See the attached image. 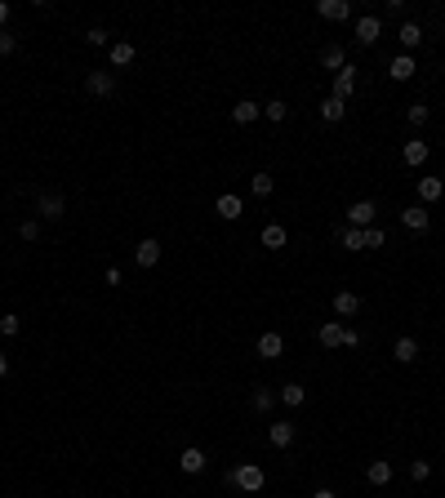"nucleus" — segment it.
Instances as JSON below:
<instances>
[{
    "instance_id": "1",
    "label": "nucleus",
    "mask_w": 445,
    "mask_h": 498,
    "mask_svg": "<svg viewBox=\"0 0 445 498\" xmlns=\"http://www.w3.org/2000/svg\"><path fill=\"white\" fill-rule=\"evenodd\" d=\"M227 481H232V485H236V490H241V494H259L263 485H268V472H263L259 463H236Z\"/></svg>"
},
{
    "instance_id": "2",
    "label": "nucleus",
    "mask_w": 445,
    "mask_h": 498,
    "mask_svg": "<svg viewBox=\"0 0 445 498\" xmlns=\"http://www.w3.org/2000/svg\"><path fill=\"white\" fill-rule=\"evenodd\" d=\"M378 32H383V18L378 14H361L356 18V45H365V49L378 45Z\"/></svg>"
},
{
    "instance_id": "3",
    "label": "nucleus",
    "mask_w": 445,
    "mask_h": 498,
    "mask_svg": "<svg viewBox=\"0 0 445 498\" xmlns=\"http://www.w3.org/2000/svg\"><path fill=\"white\" fill-rule=\"evenodd\" d=\"M85 89H89L94 98H111V93H116V71H89V76H85Z\"/></svg>"
},
{
    "instance_id": "4",
    "label": "nucleus",
    "mask_w": 445,
    "mask_h": 498,
    "mask_svg": "<svg viewBox=\"0 0 445 498\" xmlns=\"http://www.w3.org/2000/svg\"><path fill=\"white\" fill-rule=\"evenodd\" d=\"M374 201H352L347 205V227H374Z\"/></svg>"
},
{
    "instance_id": "5",
    "label": "nucleus",
    "mask_w": 445,
    "mask_h": 498,
    "mask_svg": "<svg viewBox=\"0 0 445 498\" xmlns=\"http://www.w3.org/2000/svg\"><path fill=\"white\" fill-rule=\"evenodd\" d=\"M36 210H41V218H45V223H58L63 214H67V201H63L58 192H45V196H41V205H36Z\"/></svg>"
},
{
    "instance_id": "6",
    "label": "nucleus",
    "mask_w": 445,
    "mask_h": 498,
    "mask_svg": "<svg viewBox=\"0 0 445 498\" xmlns=\"http://www.w3.org/2000/svg\"><path fill=\"white\" fill-rule=\"evenodd\" d=\"M356 312H361V298H356L352 289H338V294H334V316H338V321H352Z\"/></svg>"
},
{
    "instance_id": "7",
    "label": "nucleus",
    "mask_w": 445,
    "mask_h": 498,
    "mask_svg": "<svg viewBox=\"0 0 445 498\" xmlns=\"http://www.w3.org/2000/svg\"><path fill=\"white\" fill-rule=\"evenodd\" d=\"M316 338H321V347H343L347 343V325L343 321H325L316 330Z\"/></svg>"
},
{
    "instance_id": "8",
    "label": "nucleus",
    "mask_w": 445,
    "mask_h": 498,
    "mask_svg": "<svg viewBox=\"0 0 445 498\" xmlns=\"http://www.w3.org/2000/svg\"><path fill=\"white\" fill-rule=\"evenodd\" d=\"M214 210H219V214H223L227 223H236V218H241V214H245V201H241V196H236V192H223L219 201H214Z\"/></svg>"
},
{
    "instance_id": "9",
    "label": "nucleus",
    "mask_w": 445,
    "mask_h": 498,
    "mask_svg": "<svg viewBox=\"0 0 445 498\" xmlns=\"http://www.w3.org/2000/svg\"><path fill=\"white\" fill-rule=\"evenodd\" d=\"M316 14L329 18V23H347V18H352V5H347V0H321Z\"/></svg>"
},
{
    "instance_id": "10",
    "label": "nucleus",
    "mask_w": 445,
    "mask_h": 498,
    "mask_svg": "<svg viewBox=\"0 0 445 498\" xmlns=\"http://www.w3.org/2000/svg\"><path fill=\"white\" fill-rule=\"evenodd\" d=\"M428 205H410V210H401V227H410V231H428Z\"/></svg>"
},
{
    "instance_id": "11",
    "label": "nucleus",
    "mask_w": 445,
    "mask_h": 498,
    "mask_svg": "<svg viewBox=\"0 0 445 498\" xmlns=\"http://www.w3.org/2000/svg\"><path fill=\"white\" fill-rule=\"evenodd\" d=\"M428 152H432V147H428V143H423V138H410V143H405V147H401V161H405V165H410V169H419L423 161H428Z\"/></svg>"
},
{
    "instance_id": "12",
    "label": "nucleus",
    "mask_w": 445,
    "mask_h": 498,
    "mask_svg": "<svg viewBox=\"0 0 445 498\" xmlns=\"http://www.w3.org/2000/svg\"><path fill=\"white\" fill-rule=\"evenodd\" d=\"M285 352V338H281L276 330H268V334H259V356L263 361H276V356Z\"/></svg>"
},
{
    "instance_id": "13",
    "label": "nucleus",
    "mask_w": 445,
    "mask_h": 498,
    "mask_svg": "<svg viewBox=\"0 0 445 498\" xmlns=\"http://www.w3.org/2000/svg\"><path fill=\"white\" fill-rule=\"evenodd\" d=\"M352 93H356V67H343V71L334 76V98H338V102H347Z\"/></svg>"
},
{
    "instance_id": "14",
    "label": "nucleus",
    "mask_w": 445,
    "mask_h": 498,
    "mask_svg": "<svg viewBox=\"0 0 445 498\" xmlns=\"http://www.w3.org/2000/svg\"><path fill=\"white\" fill-rule=\"evenodd\" d=\"M134 262H138V267H156V262H160V240H138V249H134Z\"/></svg>"
},
{
    "instance_id": "15",
    "label": "nucleus",
    "mask_w": 445,
    "mask_h": 498,
    "mask_svg": "<svg viewBox=\"0 0 445 498\" xmlns=\"http://www.w3.org/2000/svg\"><path fill=\"white\" fill-rule=\"evenodd\" d=\"M414 71H419V67H414V54H396V58L387 63V76H392V80H410Z\"/></svg>"
},
{
    "instance_id": "16",
    "label": "nucleus",
    "mask_w": 445,
    "mask_h": 498,
    "mask_svg": "<svg viewBox=\"0 0 445 498\" xmlns=\"http://www.w3.org/2000/svg\"><path fill=\"white\" fill-rule=\"evenodd\" d=\"M178 467H183L187 476H201V472H205V449L187 445V449H183V458H178Z\"/></svg>"
},
{
    "instance_id": "17",
    "label": "nucleus",
    "mask_w": 445,
    "mask_h": 498,
    "mask_svg": "<svg viewBox=\"0 0 445 498\" xmlns=\"http://www.w3.org/2000/svg\"><path fill=\"white\" fill-rule=\"evenodd\" d=\"M445 196V178H419V201L423 205H437Z\"/></svg>"
},
{
    "instance_id": "18",
    "label": "nucleus",
    "mask_w": 445,
    "mask_h": 498,
    "mask_svg": "<svg viewBox=\"0 0 445 498\" xmlns=\"http://www.w3.org/2000/svg\"><path fill=\"white\" fill-rule=\"evenodd\" d=\"M268 440L276 449H290V445H294V422H272V427H268Z\"/></svg>"
},
{
    "instance_id": "19",
    "label": "nucleus",
    "mask_w": 445,
    "mask_h": 498,
    "mask_svg": "<svg viewBox=\"0 0 445 498\" xmlns=\"http://www.w3.org/2000/svg\"><path fill=\"white\" fill-rule=\"evenodd\" d=\"M259 102H254V98H241V102H236V107H232V120H236V125H254V120H259Z\"/></svg>"
},
{
    "instance_id": "20",
    "label": "nucleus",
    "mask_w": 445,
    "mask_h": 498,
    "mask_svg": "<svg viewBox=\"0 0 445 498\" xmlns=\"http://www.w3.org/2000/svg\"><path fill=\"white\" fill-rule=\"evenodd\" d=\"M321 67H325V71H334V76H338V71L347 67L343 49H338V45H325V49H321Z\"/></svg>"
},
{
    "instance_id": "21",
    "label": "nucleus",
    "mask_w": 445,
    "mask_h": 498,
    "mask_svg": "<svg viewBox=\"0 0 445 498\" xmlns=\"http://www.w3.org/2000/svg\"><path fill=\"white\" fill-rule=\"evenodd\" d=\"M365 481L370 485H387L392 481V463H387V458H374V463L365 467Z\"/></svg>"
},
{
    "instance_id": "22",
    "label": "nucleus",
    "mask_w": 445,
    "mask_h": 498,
    "mask_svg": "<svg viewBox=\"0 0 445 498\" xmlns=\"http://www.w3.org/2000/svg\"><path fill=\"white\" fill-rule=\"evenodd\" d=\"M392 356H396V361H401V365H410V361H419V343H414V338H410V334H405V338H396V347H392Z\"/></svg>"
},
{
    "instance_id": "23",
    "label": "nucleus",
    "mask_w": 445,
    "mask_h": 498,
    "mask_svg": "<svg viewBox=\"0 0 445 498\" xmlns=\"http://www.w3.org/2000/svg\"><path fill=\"white\" fill-rule=\"evenodd\" d=\"M343 111H347V102H338L334 93L321 102V120H325V125H338V120H343Z\"/></svg>"
},
{
    "instance_id": "24",
    "label": "nucleus",
    "mask_w": 445,
    "mask_h": 498,
    "mask_svg": "<svg viewBox=\"0 0 445 498\" xmlns=\"http://www.w3.org/2000/svg\"><path fill=\"white\" fill-rule=\"evenodd\" d=\"M281 405H290V409H299L303 400H307V387H299V383H285V387H281Z\"/></svg>"
},
{
    "instance_id": "25",
    "label": "nucleus",
    "mask_w": 445,
    "mask_h": 498,
    "mask_svg": "<svg viewBox=\"0 0 445 498\" xmlns=\"http://www.w3.org/2000/svg\"><path fill=\"white\" fill-rule=\"evenodd\" d=\"M401 45H405V54H414L423 45V27L419 23H401Z\"/></svg>"
},
{
    "instance_id": "26",
    "label": "nucleus",
    "mask_w": 445,
    "mask_h": 498,
    "mask_svg": "<svg viewBox=\"0 0 445 498\" xmlns=\"http://www.w3.org/2000/svg\"><path fill=\"white\" fill-rule=\"evenodd\" d=\"M338 245H343V249H365V227H343V231H338Z\"/></svg>"
},
{
    "instance_id": "27",
    "label": "nucleus",
    "mask_w": 445,
    "mask_h": 498,
    "mask_svg": "<svg viewBox=\"0 0 445 498\" xmlns=\"http://www.w3.org/2000/svg\"><path fill=\"white\" fill-rule=\"evenodd\" d=\"M134 45H129V41H116V45H111V67H129V63H134Z\"/></svg>"
},
{
    "instance_id": "28",
    "label": "nucleus",
    "mask_w": 445,
    "mask_h": 498,
    "mask_svg": "<svg viewBox=\"0 0 445 498\" xmlns=\"http://www.w3.org/2000/svg\"><path fill=\"white\" fill-rule=\"evenodd\" d=\"M285 245V227H281V223H268V227H263V249H281Z\"/></svg>"
},
{
    "instance_id": "29",
    "label": "nucleus",
    "mask_w": 445,
    "mask_h": 498,
    "mask_svg": "<svg viewBox=\"0 0 445 498\" xmlns=\"http://www.w3.org/2000/svg\"><path fill=\"white\" fill-rule=\"evenodd\" d=\"M405 116H410V125H428V120H432V107H428V102H410V111H405Z\"/></svg>"
},
{
    "instance_id": "30",
    "label": "nucleus",
    "mask_w": 445,
    "mask_h": 498,
    "mask_svg": "<svg viewBox=\"0 0 445 498\" xmlns=\"http://www.w3.org/2000/svg\"><path fill=\"white\" fill-rule=\"evenodd\" d=\"M250 405H254V409H259V414H268V409H272V405H276V396H272V392H268V387H259V392H254V396H250Z\"/></svg>"
},
{
    "instance_id": "31",
    "label": "nucleus",
    "mask_w": 445,
    "mask_h": 498,
    "mask_svg": "<svg viewBox=\"0 0 445 498\" xmlns=\"http://www.w3.org/2000/svg\"><path fill=\"white\" fill-rule=\"evenodd\" d=\"M250 192L259 196V201H263V196H272V174H254L250 178Z\"/></svg>"
},
{
    "instance_id": "32",
    "label": "nucleus",
    "mask_w": 445,
    "mask_h": 498,
    "mask_svg": "<svg viewBox=\"0 0 445 498\" xmlns=\"http://www.w3.org/2000/svg\"><path fill=\"white\" fill-rule=\"evenodd\" d=\"M263 116H268V120H285V116H290V107H285L281 98H272V102H263Z\"/></svg>"
},
{
    "instance_id": "33",
    "label": "nucleus",
    "mask_w": 445,
    "mask_h": 498,
    "mask_svg": "<svg viewBox=\"0 0 445 498\" xmlns=\"http://www.w3.org/2000/svg\"><path fill=\"white\" fill-rule=\"evenodd\" d=\"M85 41H89L94 49H102V45L111 41V32H107V27H89V32H85Z\"/></svg>"
},
{
    "instance_id": "34",
    "label": "nucleus",
    "mask_w": 445,
    "mask_h": 498,
    "mask_svg": "<svg viewBox=\"0 0 445 498\" xmlns=\"http://www.w3.org/2000/svg\"><path fill=\"white\" fill-rule=\"evenodd\" d=\"M410 476H414V481H428V476H432V463H428V458H414V463H410Z\"/></svg>"
},
{
    "instance_id": "35",
    "label": "nucleus",
    "mask_w": 445,
    "mask_h": 498,
    "mask_svg": "<svg viewBox=\"0 0 445 498\" xmlns=\"http://www.w3.org/2000/svg\"><path fill=\"white\" fill-rule=\"evenodd\" d=\"M18 325H23V321H18L14 312H5V316H0V334H5V338H14V334H18Z\"/></svg>"
},
{
    "instance_id": "36",
    "label": "nucleus",
    "mask_w": 445,
    "mask_h": 498,
    "mask_svg": "<svg viewBox=\"0 0 445 498\" xmlns=\"http://www.w3.org/2000/svg\"><path fill=\"white\" fill-rule=\"evenodd\" d=\"M383 227H365V249H383Z\"/></svg>"
},
{
    "instance_id": "37",
    "label": "nucleus",
    "mask_w": 445,
    "mask_h": 498,
    "mask_svg": "<svg viewBox=\"0 0 445 498\" xmlns=\"http://www.w3.org/2000/svg\"><path fill=\"white\" fill-rule=\"evenodd\" d=\"M18 236H23V240H36V236H41V223H36V218H27L23 227H18Z\"/></svg>"
},
{
    "instance_id": "38",
    "label": "nucleus",
    "mask_w": 445,
    "mask_h": 498,
    "mask_svg": "<svg viewBox=\"0 0 445 498\" xmlns=\"http://www.w3.org/2000/svg\"><path fill=\"white\" fill-rule=\"evenodd\" d=\"M14 49H18V41L9 32H0V58H5V54H14Z\"/></svg>"
},
{
    "instance_id": "39",
    "label": "nucleus",
    "mask_w": 445,
    "mask_h": 498,
    "mask_svg": "<svg viewBox=\"0 0 445 498\" xmlns=\"http://www.w3.org/2000/svg\"><path fill=\"white\" fill-rule=\"evenodd\" d=\"M5 23H9V5L0 0V32H5Z\"/></svg>"
},
{
    "instance_id": "40",
    "label": "nucleus",
    "mask_w": 445,
    "mask_h": 498,
    "mask_svg": "<svg viewBox=\"0 0 445 498\" xmlns=\"http://www.w3.org/2000/svg\"><path fill=\"white\" fill-rule=\"evenodd\" d=\"M5 374H9V356L0 352V378H5Z\"/></svg>"
},
{
    "instance_id": "41",
    "label": "nucleus",
    "mask_w": 445,
    "mask_h": 498,
    "mask_svg": "<svg viewBox=\"0 0 445 498\" xmlns=\"http://www.w3.org/2000/svg\"><path fill=\"white\" fill-rule=\"evenodd\" d=\"M312 498H334V490H316V494H312Z\"/></svg>"
},
{
    "instance_id": "42",
    "label": "nucleus",
    "mask_w": 445,
    "mask_h": 498,
    "mask_svg": "<svg viewBox=\"0 0 445 498\" xmlns=\"http://www.w3.org/2000/svg\"><path fill=\"white\" fill-rule=\"evenodd\" d=\"M441 41H445V27H441Z\"/></svg>"
}]
</instances>
